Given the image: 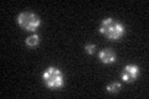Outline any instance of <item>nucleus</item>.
Instances as JSON below:
<instances>
[{"label":"nucleus","instance_id":"2","mask_svg":"<svg viewBox=\"0 0 149 99\" xmlns=\"http://www.w3.org/2000/svg\"><path fill=\"white\" fill-rule=\"evenodd\" d=\"M42 78H44V82L46 83V86L50 88H60L63 83L62 73L55 67L47 68V71L42 74Z\"/></svg>","mask_w":149,"mask_h":99},{"label":"nucleus","instance_id":"4","mask_svg":"<svg viewBox=\"0 0 149 99\" xmlns=\"http://www.w3.org/2000/svg\"><path fill=\"white\" fill-rule=\"evenodd\" d=\"M139 74V68L134 64H128L125 66L123 72H122V79L125 82H133L136 81Z\"/></svg>","mask_w":149,"mask_h":99},{"label":"nucleus","instance_id":"1","mask_svg":"<svg viewBox=\"0 0 149 99\" xmlns=\"http://www.w3.org/2000/svg\"><path fill=\"white\" fill-rule=\"evenodd\" d=\"M100 31L111 40H118L124 34V27L113 19H104L101 24Z\"/></svg>","mask_w":149,"mask_h":99},{"label":"nucleus","instance_id":"3","mask_svg":"<svg viewBox=\"0 0 149 99\" xmlns=\"http://www.w3.org/2000/svg\"><path fill=\"white\" fill-rule=\"evenodd\" d=\"M17 22L22 29L29 30V31H35L40 26L39 16L31 12H21L17 16Z\"/></svg>","mask_w":149,"mask_h":99},{"label":"nucleus","instance_id":"7","mask_svg":"<svg viewBox=\"0 0 149 99\" xmlns=\"http://www.w3.org/2000/svg\"><path fill=\"white\" fill-rule=\"evenodd\" d=\"M119 89H120L119 83H111L107 86V91L109 93H117V92H119Z\"/></svg>","mask_w":149,"mask_h":99},{"label":"nucleus","instance_id":"5","mask_svg":"<svg viewBox=\"0 0 149 99\" xmlns=\"http://www.w3.org/2000/svg\"><path fill=\"white\" fill-rule=\"evenodd\" d=\"M100 60L104 64H111L116 61V55L113 51H111V50H103L100 52Z\"/></svg>","mask_w":149,"mask_h":99},{"label":"nucleus","instance_id":"6","mask_svg":"<svg viewBox=\"0 0 149 99\" xmlns=\"http://www.w3.org/2000/svg\"><path fill=\"white\" fill-rule=\"evenodd\" d=\"M39 41H40L39 36H37V35H32V36H29L26 39V45L30 46V47H34V46H36L37 44H39Z\"/></svg>","mask_w":149,"mask_h":99},{"label":"nucleus","instance_id":"8","mask_svg":"<svg viewBox=\"0 0 149 99\" xmlns=\"http://www.w3.org/2000/svg\"><path fill=\"white\" fill-rule=\"evenodd\" d=\"M85 50H86L90 55H92V53H95V51H96V46H95V45H87V46L85 47Z\"/></svg>","mask_w":149,"mask_h":99}]
</instances>
